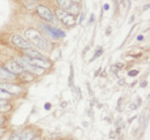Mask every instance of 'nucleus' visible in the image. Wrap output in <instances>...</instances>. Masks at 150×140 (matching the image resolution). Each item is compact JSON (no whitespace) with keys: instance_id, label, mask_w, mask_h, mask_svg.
<instances>
[{"instance_id":"obj_1","label":"nucleus","mask_w":150,"mask_h":140,"mask_svg":"<svg viewBox=\"0 0 150 140\" xmlns=\"http://www.w3.org/2000/svg\"><path fill=\"white\" fill-rule=\"evenodd\" d=\"M24 36L35 46H37L39 48H43V50H47V41L45 40V38L40 35L36 29H28L25 31Z\"/></svg>"},{"instance_id":"obj_2","label":"nucleus","mask_w":150,"mask_h":140,"mask_svg":"<svg viewBox=\"0 0 150 140\" xmlns=\"http://www.w3.org/2000/svg\"><path fill=\"white\" fill-rule=\"evenodd\" d=\"M56 15L58 16L59 20H61V22L67 25V27H73L75 24V16H73L72 14H69L68 12L66 10H62V9H58L56 12Z\"/></svg>"},{"instance_id":"obj_3","label":"nucleus","mask_w":150,"mask_h":140,"mask_svg":"<svg viewBox=\"0 0 150 140\" xmlns=\"http://www.w3.org/2000/svg\"><path fill=\"white\" fill-rule=\"evenodd\" d=\"M4 69L6 70V71H8L9 74H12V75H20L21 72H23L24 69L20 66L19 63L15 61V60H11V61H7L5 64H4V67H2Z\"/></svg>"},{"instance_id":"obj_4","label":"nucleus","mask_w":150,"mask_h":140,"mask_svg":"<svg viewBox=\"0 0 150 140\" xmlns=\"http://www.w3.org/2000/svg\"><path fill=\"white\" fill-rule=\"evenodd\" d=\"M36 12H37L38 15L45 21H49V22L54 21V14L44 5H38L37 8H36Z\"/></svg>"},{"instance_id":"obj_5","label":"nucleus","mask_w":150,"mask_h":140,"mask_svg":"<svg viewBox=\"0 0 150 140\" xmlns=\"http://www.w3.org/2000/svg\"><path fill=\"white\" fill-rule=\"evenodd\" d=\"M25 60L28 61V63H29L30 66L38 67V68H43V69L50 68V67L52 66V62L49 61L46 57H45V59H30V57H25Z\"/></svg>"},{"instance_id":"obj_6","label":"nucleus","mask_w":150,"mask_h":140,"mask_svg":"<svg viewBox=\"0 0 150 140\" xmlns=\"http://www.w3.org/2000/svg\"><path fill=\"white\" fill-rule=\"evenodd\" d=\"M0 88L6 91L8 94H19L22 92V90L19 85H15V84H11V83H0Z\"/></svg>"},{"instance_id":"obj_7","label":"nucleus","mask_w":150,"mask_h":140,"mask_svg":"<svg viewBox=\"0 0 150 140\" xmlns=\"http://www.w3.org/2000/svg\"><path fill=\"white\" fill-rule=\"evenodd\" d=\"M12 43H13L15 46H18L20 48H23V50L30 48V44L28 43V40H25L24 38H22V37L19 35H15L12 37Z\"/></svg>"},{"instance_id":"obj_8","label":"nucleus","mask_w":150,"mask_h":140,"mask_svg":"<svg viewBox=\"0 0 150 140\" xmlns=\"http://www.w3.org/2000/svg\"><path fill=\"white\" fill-rule=\"evenodd\" d=\"M42 28L44 30H46L50 35L54 38H60V37H65V32L59 30V29H56V28H52V27H49V25H43L42 24Z\"/></svg>"},{"instance_id":"obj_9","label":"nucleus","mask_w":150,"mask_h":140,"mask_svg":"<svg viewBox=\"0 0 150 140\" xmlns=\"http://www.w3.org/2000/svg\"><path fill=\"white\" fill-rule=\"evenodd\" d=\"M23 52H24V55H25L27 57H30V59H45L42 53L37 52V51H35V50H31V48L23 50Z\"/></svg>"},{"instance_id":"obj_10","label":"nucleus","mask_w":150,"mask_h":140,"mask_svg":"<svg viewBox=\"0 0 150 140\" xmlns=\"http://www.w3.org/2000/svg\"><path fill=\"white\" fill-rule=\"evenodd\" d=\"M20 78L24 82H33L35 79V74L28 71V70H24L23 72L20 74Z\"/></svg>"},{"instance_id":"obj_11","label":"nucleus","mask_w":150,"mask_h":140,"mask_svg":"<svg viewBox=\"0 0 150 140\" xmlns=\"http://www.w3.org/2000/svg\"><path fill=\"white\" fill-rule=\"evenodd\" d=\"M74 2L72 0H57V5L60 7V9L65 10V9H68Z\"/></svg>"},{"instance_id":"obj_12","label":"nucleus","mask_w":150,"mask_h":140,"mask_svg":"<svg viewBox=\"0 0 150 140\" xmlns=\"http://www.w3.org/2000/svg\"><path fill=\"white\" fill-rule=\"evenodd\" d=\"M12 78H15L14 75L9 74L8 71H6L4 68H0V79H12Z\"/></svg>"},{"instance_id":"obj_13","label":"nucleus","mask_w":150,"mask_h":140,"mask_svg":"<svg viewBox=\"0 0 150 140\" xmlns=\"http://www.w3.org/2000/svg\"><path fill=\"white\" fill-rule=\"evenodd\" d=\"M68 13L69 14H72L73 16H75V15H77L79 13H80V6H79V4H73L69 8H68Z\"/></svg>"},{"instance_id":"obj_14","label":"nucleus","mask_w":150,"mask_h":140,"mask_svg":"<svg viewBox=\"0 0 150 140\" xmlns=\"http://www.w3.org/2000/svg\"><path fill=\"white\" fill-rule=\"evenodd\" d=\"M35 137L34 132L33 131H28V132H24V134L22 137H20L19 140H33Z\"/></svg>"},{"instance_id":"obj_15","label":"nucleus","mask_w":150,"mask_h":140,"mask_svg":"<svg viewBox=\"0 0 150 140\" xmlns=\"http://www.w3.org/2000/svg\"><path fill=\"white\" fill-rule=\"evenodd\" d=\"M71 74H69V79H68V85H69V88H74V69H73V66L71 64Z\"/></svg>"},{"instance_id":"obj_16","label":"nucleus","mask_w":150,"mask_h":140,"mask_svg":"<svg viewBox=\"0 0 150 140\" xmlns=\"http://www.w3.org/2000/svg\"><path fill=\"white\" fill-rule=\"evenodd\" d=\"M11 109H12V106L9 105L8 102H6L4 105H0V113H6V111H8Z\"/></svg>"},{"instance_id":"obj_17","label":"nucleus","mask_w":150,"mask_h":140,"mask_svg":"<svg viewBox=\"0 0 150 140\" xmlns=\"http://www.w3.org/2000/svg\"><path fill=\"white\" fill-rule=\"evenodd\" d=\"M9 97H11V94H8L6 91H4V90L0 88V100H6V99H8Z\"/></svg>"},{"instance_id":"obj_18","label":"nucleus","mask_w":150,"mask_h":140,"mask_svg":"<svg viewBox=\"0 0 150 140\" xmlns=\"http://www.w3.org/2000/svg\"><path fill=\"white\" fill-rule=\"evenodd\" d=\"M102 54H103V48H102V47H98L96 53H95V55L93 56V59H91V61H94L95 59H97V56H100Z\"/></svg>"},{"instance_id":"obj_19","label":"nucleus","mask_w":150,"mask_h":140,"mask_svg":"<svg viewBox=\"0 0 150 140\" xmlns=\"http://www.w3.org/2000/svg\"><path fill=\"white\" fill-rule=\"evenodd\" d=\"M139 74V71L137 70H131L129 72H128V76H136Z\"/></svg>"},{"instance_id":"obj_20","label":"nucleus","mask_w":150,"mask_h":140,"mask_svg":"<svg viewBox=\"0 0 150 140\" xmlns=\"http://www.w3.org/2000/svg\"><path fill=\"white\" fill-rule=\"evenodd\" d=\"M83 18H84V13H81V18H80V20H79V23H81V22H82Z\"/></svg>"},{"instance_id":"obj_21","label":"nucleus","mask_w":150,"mask_h":140,"mask_svg":"<svg viewBox=\"0 0 150 140\" xmlns=\"http://www.w3.org/2000/svg\"><path fill=\"white\" fill-rule=\"evenodd\" d=\"M50 108H51V105H50V104H45V109H46V110H49Z\"/></svg>"},{"instance_id":"obj_22","label":"nucleus","mask_w":150,"mask_h":140,"mask_svg":"<svg viewBox=\"0 0 150 140\" xmlns=\"http://www.w3.org/2000/svg\"><path fill=\"white\" fill-rule=\"evenodd\" d=\"M104 9H105V10H109V9H110V6H109L108 4H106V5H104Z\"/></svg>"},{"instance_id":"obj_23","label":"nucleus","mask_w":150,"mask_h":140,"mask_svg":"<svg viewBox=\"0 0 150 140\" xmlns=\"http://www.w3.org/2000/svg\"><path fill=\"white\" fill-rule=\"evenodd\" d=\"M110 32H111V28H109V29H108V31H106V35H110Z\"/></svg>"},{"instance_id":"obj_24","label":"nucleus","mask_w":150,"mask_h":140,"mask_svg":"<svg viewBox=\"0 0 150 140\" xmlns=\"http://www.w3.org/2000/svg\"><path fill=\"white\" fill-rule=\"evenodd\" d=\"M146 85H147V83L144 82V83H142V84H141V88H146Z\"/></svg>"},{"instance_id":"obj_25","label":"nucleus","mask_w":150,"mask_h":140,"mask_svg":"<svg viewBox=\"0 0 150 140\" xmlns=\"http://www.w3.org/2000/svg\"><path fill=\"white\" fill-rule=\"evenodd\" d=\"M66 106H67V102H62L61 104V107H66Z\"/></svg>"},{"instance_id":"obj_26","label":"nucleus","mask_w":150,"mask_h":140,"mask_svg":"<svg viewBox=\"0 0 150 140\" xmlns=\"http://www.w3.org/2000/svg\"><path fill=\"white\" fill-rule=\"evenodd\" d=\"M137 39H139V40H142V39H143V37H142V36H139V37H137Z\"/></svg>"},{"instance_id":"obj_27","label":"nucleus","mask_w":150,"mask_h":140,"mask_svg":"<svg viewBox=\"0 0 150 140\" xmlns=\"http://www.w3.org/2000/svg\"><path fill=\"white\" fill-rule=\"evenodd\" d=\"M33 140H34V139H33ZM35 140H39V138H36V139H35Z\"/></svg>"},{"instance_id":"obj_28","label":"nucleus","mask_w":150,"mask_h":140,"mask_svg":"<svg viewBox=\"0 0 150 140\" xmlns=\"http://www.w3.org/2000/svg\"><path fill=\"white\" fill-rule=\"evenodd\" d=\"M0 139H1V136H0Z\"/></svg>"},{"instance_id":"obj_29","label":"nucleus","mask_w":150,"mask_h":140,"mask_svg":"<svg viewBox=\"0 0 150 140\" xmlns=\"http://www.w3.org/2000/svg\"><path fill=\"white\" fill-rule=\"evenodd\" d=\"M34 1H35V0H34Z\"/></svg>"}]
</instances>
